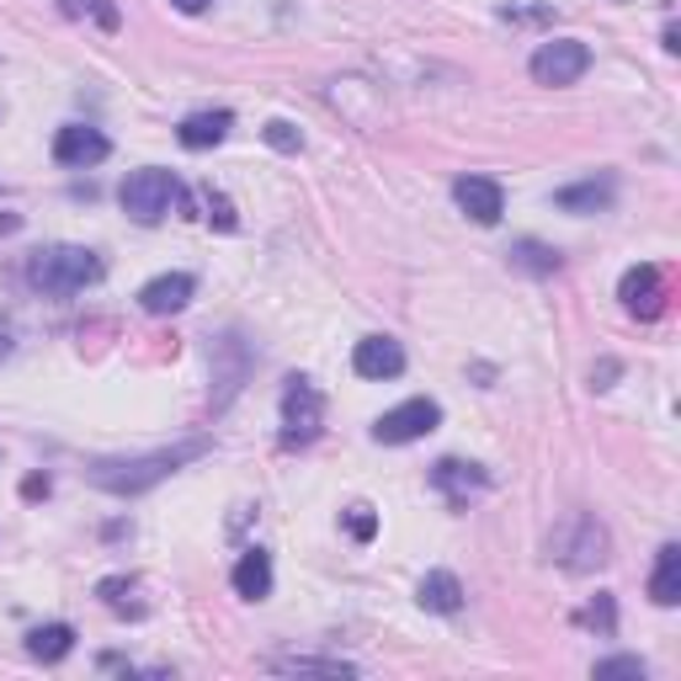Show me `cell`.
Segmentation results:
<instances>
[{
  "instance_id": "7a4b0ae2",
  "label": "cell",
  "mask_w": 681,
  "mask_h": 681,
  "mask_svg": "<svg viewBox=\"0 0 681 681\" xmlns=\"http://www.w3.org/2000/svg\"><path fill=\"white\" fill-rule=\"evenodd\" d=\"M27 282L48 299H69V293H86L91 282H102V256L86 250V245H48L27 261Z\"/></svg>"
},
{
  "instance_id": "1f68e13d",
  "label": "cell",
  "mask_w": 681,
  "mask_h": 681,
  "mask_svg": "<svg viewBox=\"0 0 681 681\" xmlns=\"http://www.w3.org/2000/svg\"><path fill=\"white\" fill-rule=\"evenodd\" d=\"M48 490H54V479H48V475L22 479V495H27V501H37V495H48Z\"/></svg>"
},
{
  "instance_id": "3957f363",
  "label": "cell",
  "mask_w": 681,
  "mask_h": 681,
  "mask_svg": "<svg viewBox=\"0 0 681 681\" xmlns=\"http://www.w3.org/2000/svg\"><path fill=\"white\" fill-rule=\"evenodd\" d=\"M548 554H554V565H565L570 576H596V570L613 559V533H607L602 516L580 511V516H570V522L554 533Z\"/></svg>"
},
{
  "instance_id": "9a60e30c",
  "label": "cell",
  "mask_w": 681,
  "mask_h": 681,
  "mask_svg": "<svg viewBox=\"0 0 681 681\" xmlns=\"http://www.w3.org/2000/svg\"><path fill=\"white\" fill-rule=\"evenodd\" d=\"M192 293H198V277L192 272H166V277H149L138 288V304H144V314H176V309L192 304Z\"/></svg>"
},
{
  "instance_id": "e575fe53",
  "label": "cell",
  "mask_w": 681,
  "mask_h": 681,
  "mask_svg": "<svg viewBox=\"0 0 681 681\" xmlns=\"http://www.w3.org/2000/svg\"><path fill=\"white\" fill-rule=\"evenodd\" d=\"M59 11L65 16H86V0H59Z\"/></svg>"
},
{
  "instance_id": "836d02e7",
  "label": "cell",
  "mask_w": 681,
  "mask_h": 681,
  "mask_svg": "<svg viewBox=\"0 0 681 681\" xmlns=\"http://www.w3.org/2000/svg\"><path fill=\"white\" fill-rule=\"evenodd\" d=\"M660 48H666V54H677V48H681V33H677V27H666V33H660Z\"/></svg>"
},
{
  "instance_id": "7c38bea8",
  "label": "cell",
  "mask_w": 681,
  "mask_h": 681,
  "mask_svg": "<svg viewBox=\"0 0 681 681\" xmlns=\"http://www.w3.org/2000/svg\"><path fill=\"white\" fill-rule=\"evenodd\" d=\"M617 203V176L613 170H596V176H585V181H570V187H559L554 192V208H565V213H607Z\"/></svg>"
},
{
  "instance_id": "83f0119b",
  "label": "cell",
  "mask_w": 681,
  "mask_h": 681,
  "mask_svg": "<svg viewBox=\"0 0 681 681\" xmlns=\"http://www.w3.org/2000/svg\"><path fill=\"white\" fill-rule=\"evenodd\" d=\"M86 11H91V22H97L102 33H118V27H123V11H118V0H86Z\"/></svg>"
},
{
  "instance_id": "d4e9b609",
  "label": "cell",
  "mask_w": 681,
  "mask_h": 681,
  "mask_svg": "<svg viewBox=\"0 0 681 681\" xmlns=\"http://www.w3.org/2000/svg\"><path fill=\"white\" fill-rule=\"evenodd\" d=\"M261 138H267L272 149H282V155H299V149H304V134H299L293 123H282V118H272V123L261 129Z\"/></svg>"
},
{
  "instance_id": "d6a6232c",
  "label": "cell",
  "mask_w": 681,
  "mask_h": 681,
  "mask_svg": "<svg viewBox=\"0 0 681 681\" xmlns=\"http://www.w3.org/2000/svg\"><path fill=\"white\" fill-rule=\"evenodd\" d=\"M170 5H176V11H187V16H203L213 0H170Z\"/></svg>"
},
{
  "instance_id": "9c48e42d",
  "label": "cell",
  "mask_w": 681,
  "mask_h": 681,
  "mask_svg": "<svg viewBox=\"0 0 681 681\" xmlns=\"http://www.w3.org/2000/svg\"><path fill=\"white\" fill-rule=\"evenodd\" d=\"M107 155H112V138L102 129H86V123H65L59 134H54V160L69 170H86V166H102Z\"/></svg>"
},
{
  "instance_id": "30bf717a",
  "label": "cell",
  "mask_w": 681,
  "mask_h": 681,
  "mask_svg": "<svg viewBox=\"0 0 681 681\" xmlns=\"http://www.w3.org/2000/svg\"><path fill=\"white\" fill-rule=\"evenodd\" d=\"M432 490H443L453 511H469V501L490 490V475H484L479 464H464V458H443V464L432 469Z\"/></svg>"
},
{
  "instance_id": "d6986e66",
  "label": "cell",
  "mask_w": 681,
  "mask_h": 681,
  "mask_svg": "<svg viewBox=\"0 0 681 681\" xmlns=\"http://www.w3.org/2000/svg\"><path fill=\"white\" fill-rule=\"evenodd\" d=\"M415 602L426 607V613L437 617H453L458 607H464V580L453 576V570H432V576L415 585Z\"/></svg>"
},
{
  "instance_id": "484cf974",
  "label": "cell",
  "mask_w": 681,
  "mask_h": 681,
  "mask_svg": "<svg viewBox=\"0 0 681 681\" xmlns=\"http://www.w3.org/2000/svg\"><path fill=\"white\" fill-rule=\"evenodd\" d=\"M203 219L208 224H219V230H235L239 219H235V208H230V198H224V192H213V187H203Z\"/></svg>"
},
{
  "instance_id": "8fae6325",
  "label": "cell",
  "mask_w": 681,
  "mask_h": 681,
  "mask_svg": "<svg viewBox=\"0 0 681 681\" xmlns=\"http://www.w3.org/2000/svg\"><path fill=\"white\" fill-rule=\"evenodd\" d=\"M351 373L373 378V383L400 378L405 373V346H400L394 336H362L357 346H351Z\"/></svg>"
},
{
  "instance_id": "f1b7e54d",
  "label": "cell",
  "mask_w": 681,
  "mask_h": 681,
  "mask_svg": "<svg viewBox=\"0 0 681 681\" xmlns=\"http://www.w3.org/2000/svg\"><path fill=\"white\" fill-rule=\"evenodd\" d=\"M123 591H134V580H129V576H107L102 585H97V596L112 602V607H123Z\"/></svg>"
},
{
  "instance_id": "ffe728a7",
  "label": "cell",
  "mask_w": 681,
  "mask_h": 681,
  "mask_svg": "<svg viewBox=\"0 0 681 681\" xmlns=\"http://www.w3.org/2000/svg\"><path fill=\"white\" fill-rule=\"evenodd\" d=\"M649 602H655V607H677L681 602V548L677 544H660V554H655Z\"/></svg>"
},
{
  "instance_id": "ba28073f",
  "label": "cell",
  "mask_w": 681,
  "mask_h": 681,
  "mask_svg": "<svg viewBox=\"0 0 681 681\" xmlns=\"http://www.w3.org/2000/svg\"><path fill=\"white\" fill-rule=\"evenodd\" d=\"M443 426V405L437 400H426V394H415V400H405V405L383 410L373 421V437L389 447H405V443H421V437H432Z\"/></svg>"
},
{
  "instance_id": "e0dca14e",
  "label": "cell",
  "mask_w": 681,
  "mask_h": 681,
  "mask_svg": "<svg viewBox=\"0 0 681 681\" xmlns=\"http://www.w3.org/2000/svg\"><path fill=\"white\" fill-rule=\"evenodd\" d=\"M235 129V112L230 107H213V112H192V118H181V129L176 138L187 144V149H213V144H224Z\"/></svg>"
},
{
  "instance_id": "5b68a950",
  "label": "cell",
  "mask_w": 681,
  "mask_h": 681,
  "mask_svg": "<svg viewBox=\"0 0 681 681\" xmlns=\"http://www.w3.org/2000/svg\"><path fill=\"white\" fill-rule=\"evenodd\" d=\"M325 426V400L304 373H293L282 383V443L288 447H309Z\"/></svg>"
},
{
  "instance_id": "4316f807",
  "label": "cell",
  "mask_w": 681,
  "mask_h": 681,
  "mask_svg": "<svg viewBox=\"0 0 681 681\" xmlns=\"http://www.w3.org/2000/svg\"><path fill=\"white\" fill-rule=\"evenodd\" d=\"M346 533H351L357 544H373V538H378V516H373V506H351V511H346Z\"/></svg>"
},
{
  "instance_id": "6da1fadb",
  "label": "cell",
  "mask_w": 681,
  "mask_h": 681,
  "mask_svg": "<svg viewBox=\"0 0 681 681\" xmlns=\"http://www.w3.org/2000/svg\"><path fill=\"white\" fill-rule=\"evenodd\" d=\"M208 437H187V443L176 447H155V453H138V458H97L86 479L107 490V495H123V501H134V495H149L155 484H166L176 469H187V464H198L208 453Z\"/></svg>"
},
{
  "instance_id": "8992f818",
  "label": "cell",
  "mask_w": 681,
  "mask_h": 681,
  "mask_svg": "<svg viewBox=\"0 0 681 681\" xmlns=\"http://www.w3.org/2000/svg\"><path fill=\"white\" fill-rule=\"evenodd\" d=\"M256 373V346L239 336V331H224L213 340V410H224L239 389Z\"/></svg>"
},
{
  "instance_id": "7402d4cb",
  "label": "cell",
  "mask_w": 681,
  "mask_h": 681,
  "mask_svg": "<svg viewBox=\"0 0 681 681\" xmlns=\"http://www.w3.org/2000/svg\"><path fill=\"white\" fill-rule=\"evenodd\" d=\"M506 256H511V267H516V272H527V277H554V272H559V250L544 245V239H516Z\"/></svg>"
},
{
  "instance_id": "44dd1931",
  "label": "cell",
  "mask_w": 681,
  "mask_h": 681,
  "mask_svg": "<svg viewBox=\"0 0 681 681\" xmlns=\"http://www.w3.org/2000/svg\"><path fill=\"white\" fill-rule=\"evenodd\" d=\"M69 649H75V628H69V623H43V628L27 634V655L43 660V666H59Z\"/></svg>"
},
{
  "instance_id": "f546056e",
  "label": "cell",
  "mask_w": 681,
  "mask_h": 681,
  "mask_svg": "<svg viewBox=\"0 0 681 681\" xmlns=\"http://www.w3.org/2000/svg\"><path fill=\"white\" fill-rule=\"evenodd\" d=\"M617 373H623V362H617V357H602V362L591 368V389H596V394H602V389H613Z\"/></svg>"
},
{
  "instance_id": "4fadbf2b",
  "label": "cell",
  "mask_w": 681,
  "mask_h": 681,
  "mask_svg": "<svg viewBox=\"0 0 681 681\" xmlns=\"http://www.w3.org/2000/svg\"><path fill=\"white\" fill-rule=\"evenodd\" d=\"M453 198L458 208L475 219V224H501V213H506V192H501V181H490V176H458L453 181Z\"/></svg>"
},
{
  "instance_id": "603a6c76",
  "label": "cell",
  "mask_w": 681,
  "mask_h": 681,
  "mask_svg": "<svg viewBox=\"0 0 681 681\" xmlns=\"http://www.w3.org/2000/svg\"><path fill=\"white\" fill-rule=\"evenodd\" d=\"M580 623L613 639V634H617V602H613V596H607V591H596V602H591V607L580 613Z\"/></svg>"
},
{
  "instance_id": "5bb4252c",
  "label": "cell",
  "mask_w": 681,
  "mask_h": 681,
  "mask_svg": "<svg viewBox=\"0 0 681 681\" xmlns=\"http://www.w3.org/2000/svg\"><path fill=\"white\" fill-rule=\"evenodd\" d=\"M617 299H623L628 314L655 320V314L666 309V277H660V267H628L623 282H617Z\"/></svg>"
},
{
  "instance_id": "52a82bcc",
  "label": "cell",
  "mask_w": 681,
  "mask_h": 681,
  "mask_svg": "<svg viewBox=\"0 0 681 681\" xmlns=\"http://www.w3.org/2000/svg\"><path fill=\"white\" fill-rule=\"evenodd\" d=\"M585 69H591V43H580V37H548L527 59V75L538 86H576Z\"/></svg>"
},
{
  "instance_id": "2e32d148",
  "label": "cell",
  "mask_w": 681,
  "mask_h": 681,
  "mask_svg": "<svg viewBox=\"0 0 681 681\" xmlns=\"http://www.w3.org/2000/svg\"><path fill=\"white\" fill-rule=\"evenodd\" d=\"M230 585L245 602H267L272 596V554L267 548H245L235 559V570H230Z\"/></svg>"
},
{
  "instance_id": "4dcf8cb0",
  "label": "cell",
  "mask_w": 681,
  "mask_h": 681,
  "mask_svg": "<svg viewBox=\"0 0 681 681\" xmlns=\"http://www.w3.org/2000/svg\"><path fill=\"white\" fill-rule=\"evenodd\" d=\"M501 16H506V22H544L548 5H527V11H516V5H501Z\"/></svg>"
},
{
  "instance_id": "d590c367",
  "label": "cell",
  "mask_w": 681,
  "mask_h": 681,
  "mask_svg": "<svg viewBox=\"0 0 681 681\" xmlns=\"http://www.w3.org/2000/svg\"><path fill=\"white\" fill-rule=\"evenodd\" d=\"M5 357H11V331L0 325V362H5Z\"/></svg>"
},
{
  "instance_id": "cb8c5ba5",
  "label": "cell",
  "mask_w": 681,
  "mask_h": 681,
  "mask_svg": "<svg viewBox=\"0 0 681 681\" xmlns=\"http://www.w3.org/2000/svg\"><path fill=\"white\" fill-rule=\"evenodd\" d=\"M596 677L607 681V677H634V681H645L649 677V666L639 660V655H607V660H596Z\"/></svg>"
},
{
  "instance_id": "277c9868",
  "label": "cell",
  "mask_w": 681,
  "mask_h": 681,
  "mask_svg": "<svg viewBox=\"0 0 681 681\" xmlns=\"http://www.w3.org/2000/svg\"><path fill=\"white\" fill-rule=\"evenodd\" d=\"M118 203L134 224H160L170 208L181 203V181L160 166H144V170H129L123 187H118Z\"/></svg>"
},
{
  "instance_id": "ac0fdd59",
  "label": "cell",
  "mask_w": 681,
  "mask_h": 681,
  "mask_svg": "<svg viewBox=\"0 0 681 681\" xmlns=\"http://www.w3.org/2000/svg\"><path fill=\"white\" fill-rule=\"evenodd\" d=\"M267 671L277 677H357V666L351 660H340V655H277L267 660Z\"/></svg>"
}]
</instances>
